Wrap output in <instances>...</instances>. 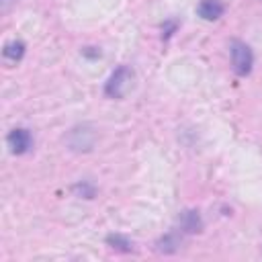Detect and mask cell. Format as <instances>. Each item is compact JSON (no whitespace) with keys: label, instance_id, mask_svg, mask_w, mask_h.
I'll return each instance as SVG.
<instances>
[{"label":"cell","instance_id":"obj_4","mask_svg":"<svg viewBox=\"0 0 262 262\" xmlns=\"http://www.w3.org/2000/svg\"><path fill=\"white\" fill-rule=\"evenodd\" d=\"M6 143H8V147H10V151L14 156H23V154L31 151V147H33V135L25 127H14L6 135Z\"/></svg>","mask_w":262,"mask_h":262},{"label":"cell","instance_id":"obj_7","mask_svg":"<svg viewBox=\"0 0 262 262\" xmlns=\"http://www.w3.org/2000/svg\"><path fill=\"white\" fill-rule=\"evenodd\" d=\"M2 53H4L6 59L18 61V59H23V55H25V43H23V41H8V43L4 45V49H2Z\"/></svg>","mask_w":262,"mask_h":262},{"label":"cell","instance_id":"obj_3","mask_svg":"<svg viewBox=\"0 0 262 262\" xmlns=\"http://www.w3.org/2000/svg\"><path fill=\"white\" fill-rule=\"evenodd\" d=\"M94 141H96V131L90 125L74 127L66 137V143L72 151H90L94 147Z\"/></svg>","mask_w":262,"mask_h":262},{"label":"cell","instance_id":"obj_5","mask_svg":"<svg viewBox=\"0 0 262 262\" xmlns=\"http://www.w3.org/2000/svg\"><path fill=\"white\" fill-rule=\"evenodd\" d=\"M225 12V4L221 0H201L196 4V14L203 20H217Z\"/></svg>","mask_w":262,"mask_h":262},{"label":"cell","instance_id":"obj_10","mask_svg":"<svg viewBox=\"0 0 262 262\" xmlns=\"http://www.w3.org/2000/svg\"><path fill=\"white\" fill-rule=\"evenodd\" d=\"M74 192H78V194L84 196V199H92V196H94V186L88 184V182H78V184L74 186Z\"/></svg>","mask_w":262,"mask_h":262},{"label":"cell","instance_id":"obj_1","mask_svg":"<svg viewBox=\"0 0 262 262\" xmlns=\"http://www.w3.org/2000/svg\"><path fill=\"white\" fill-rule=\"evenodd\" d=\"M133 78H135V74H133V70H131L129 66H119V68L108 76V80H106V84H104V94H106L108 98H123V96L131 90Z\"/></svg>","mask_w":262,"mask_h":262},{"label":"cell","instance_id":"obj_2","mask_svg":"<svg viewBox=\"0 0 262 262\" xmlns=\"http://www.w3.org/2000/svg\"><path fill=\"white\" fill-rule=\"evenodd\" d=\"M229 55H231L233 72L237 76H248L252 72L254 53H252V49H250L248 43H244L239 39H231V43H229Z\"/></svg>","mask_w":262,"mask_h":262},{"label":"cell","instance_id":"obj_9","mask_svg":"<svg viewBox=\"0 0 262 262\" xmlns=\"http://www.w3.org/2000/svg\"><path fill=\"white\" fill-rule=\"evenodd\" d=\"M176 244H178V239H176V237L170 233V235L162 237V242H160L158 250H160V252H166V254H170V252H174V250H176Z\"/></svg>","mask_w":262,"mask_h":262},{"label":"cell","instance_id":"obj_6","mask_svg":"<svg viewBox=\"0 0 262 262\" xmlns=\"http://www.w3.org/2000/svg\"><path fill=\"white\" fill-rule=\"evenodd\" d=\"M180 229L184 231V233H196V231H201V227H203V221H201V215H199V211H194V209H188V211H184V213H180Z\"/></svg>","mask_w":262,"mask_h":262},{"label":"cell","instance_id":"obj_11","mask_svg":"<svg viewBox=\"0 0 262 262\" xmlns=\"http://www.w3.org/2000/svg\"><path fill=\"white\" fill-rule=\"evenodd\" d=\"M10 2H12V0H2V8H6V6L10 4Z\"/></svg>","mask_w":262,"mask_h":262},{"label":"cell","instance_id":"obj_8","mask_svg":"<svg viewBox=\"0 0 262 262\" xmlns=\"http://www.w3.org/2000/svg\"><path fill=\"white\" fill-rule=\"evenodd\" d=\"M106 244H108L111 248L119 250V252H131V250H133L131 239L125 237V235H121V233H111V235L106 237Z\"/></svg>","mask_w":262,"mask_h":262}]
</instances>
